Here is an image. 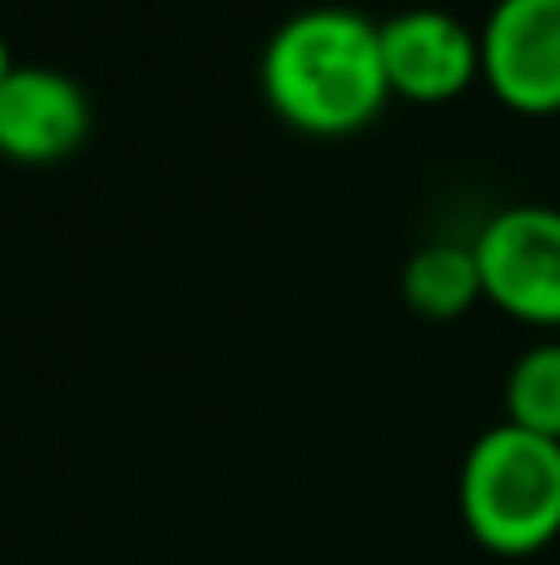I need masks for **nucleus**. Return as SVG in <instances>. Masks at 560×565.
I'll return each instance as SVG.
<instances>
[{
  "label": "nucleus",
  "mask_w": 560,
  "mask_h": 565,
  "mask_svg": "<svg viewBox=\"0 0 560 565\" xmlns=\"http://www.w3.org/2000/svg\"><path fill=\"white\" fill-rule=\"evenodd\" d=\"M482 70L511 109H560V0H496L482 30Z\"/></svg>",
  "instance_id": "20e7f679"
},
{
  "label": "nucleus",
  "mask_w": 560,
  "mask_h": 565,
  "mask_svg": "<svg viewBox=\"0 0 560 565\" xmlns=\"http://www.w3.org/2000/svg\"><path fill=\"white\" fill-rule=\"evenodd\" d=\"M89 139V95L45 65H15L0 85V154L50 164Z\"/></svg>",
  "instance_id": "39448f33"
},
{
  "label": "nucleus",
  "mask_w": 560,
  "mask_h": 565,
  "mask_svg": "<svg viewBox=\"0 0 560 565\" xmlns=\"http://www.w3.org/2000/svg\"><path fill=\"white\" fill-rule=\"evenodd\" d=\"M387 85L407 99H452L482 70V40L446 10H402L383 25Z\"/></svg>",
  "instance_id": "423d86ee"
},
{
  "label": "nucleus",
  "mask_w": 560,
  "mask_h": 565,
  "mask_svg": "<svg viewBox=\"0 0 560 565\" xmlns=\"http://www.w3.org/2000/svg\"><path fill=\"white\" fill-rule=\"evenodd\" d=\"M472 248L486 298H496L511 318L560 322V209H506Z\"/></svg>",
  "instance_id": "7ed1b4c3"
},
{
  "label": "nucleus",
  "mask_w": 560,
  "mask_h": 565,
  "mask_svg": "<svg viewBox=\"0 0 560 565\" xmlns=\"http://www.w3.org/2000/svg\"><path fill=\"white\" fill-rule=\"evenodd\" d=\"M506 412L516 427L560 441V342L531 348L506 377Z\"/></svg>",
  "instance_id": "6e6552de"
},
{
  "label": "nucleus",
  "mask_w": 560,
  "mask_h": 565,
  "mask_svg": "<svg viewBox=\"0 0 560 565\" xmlns=\"http://www.w3.org/2000/svg\"><path fill=\"white\" fill-rule=\"evenodd\" d=\"M10 70H15V65H10V50H6V40H0V85L10 79Z\"/></svg>",
  "instance_id": "1a4fd4ad"
},
{
  "label": "nucleus",
  "mask_w": 560,
  "mask_h": 565,
  "mask_svg": "<svg viewBox=\"0 0 560 565\" xmlns=\"http://www.w3.org/2000/svg\"><path fill=\"white\" fill-rule=\"evenodd\" d=\"M402 292L422 318H462L476 302L482 288V268H476V248L466 244H432L407 264Z\"/></svg>",
  "instance_id": "0eeeda50"
},
{
  "label": "nucleus",
  "mask_w": 560,
  "mask_h": 565,
  "mask_svg": "<svg viewBox=\"0 0 560 565\" xmlns=\"http://www.w3.org/2000/svg\"><path fill=\"white\" fill-rule=\"evenodd\" d=\"M462 521L496 556H531L560 536V441L492 427L462 461Z\"/></svg>",
  "instance_id": "f03ea898"
},
{
  "label": "nucleus",
  "mask_w": 560,
  "mask_h": 565,
  "mask_svg": "<svg viewBox=\"0 0 560 565\" xmlns=\"http://www.w3.org/2000/svg\"><path fill=\"white\" fill-rule=\"evenodd\" d=\"M268 105L308 135H347L392 95L383 65V25L343 6L283 20L263 50Z\"/></svg>",
  "instance_id": "f257e3e1"
}]
</instances>
